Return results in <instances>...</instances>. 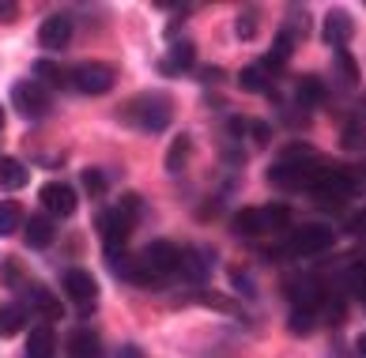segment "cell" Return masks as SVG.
I'll return each mask as SVG.
<instances>
[{
  "label": "cell",
  "instance_id": "cell-1",
  "mask_svg": "<svg viewBox=\"0 0 366 358\" xmlns=\"http://www.w3.org/2000/svg\"><path fill=\"white\" fill-rule=\"evenodd\" d=\"M121 117H125L132 129H140V132H162L170 125V99H167V94H159V91L137 94L132 102H125Z\"/></svg>",
  "mask_w": 366,
  "mask_h": 358
},
{
  "label": "cell",
  "instance_id": "cell-2",
  "mask_svg": "<svg viewBox=\"0 0 366 358\" xmlns=\"http://www.w3.org/2000/svg\"><path fill=\"white\" fill-rule=\"evenodd\" d=\"M336 234L325 227V223H302L287 234V245L276 249V257H317L325 249H332Z\"/></svg>",
  "mask_w": 366,
  "mask_h": 358
},
{
  "label": "cell",
  "instance_id": "cell-3",
  "mask_svg": "<svg viewBox=\"0 0 366 358\" xmlns=\"http://www.w3.org/2000/svg\"><path fill=\"white\" fill-rule=\"evenodd\" d=\"M114 79H117V72H114V64H106V61H84L69 72V84L79 94H106L114 87Z\"/></svg>",
  "mask_w": 366,
  "mask_h": 358
},
{
  "label": "cell",
  "instance_id": "cell-4",
  "mask_svg": "<svg viewBox=\"0 0 366 358\" xmlns=\"http://www.w3.org/2000/svg\"><path fill=\"white\" fill-rule=\"evenodd\" d=\"M314 192V200L317 204H344V200H351L355 197V177H351L347 170H340V166H325V174L317 177V185L310 189Z\"/></svg>",
  "mask_w": 366,
  "mask_h": 358
},
{
  "label": "cell",
  "instance_id": "cell-5",
  "mask_svg": "<svg viewBox=\"0 0 366 358\" xmlns=\"http://www.w3.org/2000/svg\"><path fill=\"white\" fill-rule=\"evenodd\" d=\"M11 102H16V109L26 121H42L49 114V106H53L49 91L42 84H34V79H19V84L11 87Z\"/></svg>",
  "mask_w": 366,
  "mask_h": 358
},
{
  "label": "cell",
  "instance_id": "cell-6",
  "mask_svg": "<svg viewBox=\"0 0 366 358\" xmlns=\"http://www.w3.org/2000/svg\"><path fill=\"white\" fill-rule=\"evenodd\" d=\"M140 260H144V268L152 272L155 279H167V275L182 272V249L174 242H167V238H159V242L147 245V249L140 253Z\"/></svg>",
  "mask_w": 366,
  "mask_h": 358
},
{
  "label": "cell",
  "instance_id": "cell-7",
  "mask_svg": "<svg viewBox=\"0 0 366 358\" xmlns=\"http://www.w3.org/2000/svg\"><path fill=\"white\" fill-rule=\"evenodd\" d=\"M99 234H102L106 253H121V249H125V242H129V234H132V223L117 208H110V212L99 215Z\"/></svg>",
  "mask_w": 366,
  "mask_h": 358
},
{
  "label": "cell",
  "instance_id": "cell-8",
  "mask_svg": "<svg viewBox=\"0 0 366 358\" xmlns=\"http://www.w3.org/2000/svg\"><path fill=\"white\" fill-rule=\"evenodd\" d=\"M64 294H69L79 309H91L94 302H99V283H94V275H87L84 268H72L64 272Z\"/></svg>",
  "mask_w": 366,
  "mask_h": 358
},
{
  "label": "cell",
  "instance_id": "cell-9",
  "mask_svg": "<svg viewBox=\"0 0 366 358\" xmlns=\"http://www.w3.org/2000/svg\"><path fill=\"white\" fill-rule=\"evenodd\" d=\"M69 38H72V19L64 16V11L46 16L42 26H38V46L49 49V53H61L64 46H69Z\"/></svg>",
  "mask_w": 366,
  "mask_h": 358
},
{
  "label": "cell",
  "instance_id": "cell-10",
  "mask_svg": "<svg viewBox=\"0 0 366 358\" xmlns=\"http://www.w3.org/2000/svg\"><path fill=\"white\" fill-rule=\"evenodd\" d=\"M38 197H42V208L49 215H57V219H69L76 212V192L64 185V182H46Z\"/></svg>",
  "mask_w": 366,
  "mask_h": 358
},
{
  "label": "cell",
  "instance_id": "cell-11",
  "mask_svg": "<svg viewBox=\"0 0 366 358\" xmlns=\"http://www.w3.org/2000/svg\"><path fill=\"white\" fill-rule=\"evenodd\" d=\"M351 34H355V19L347 16V11H329L325 16V26H321V38H325V46H336V49H344L351 42Z\"/></svg>",
  "mask_w": 366,
  "mask_h": 358
},
{
  "label": "cell",
  "instance_id": "cell-12",
  "mask_svg": "<svg viewBox=\"0 0 366 358\" xmlns=\"http://www.w3.org/2000/svg\"><path fill=\"white\" fill-rule=\"evenodd\" d=\"M230 227H234V234H242V238H257V234L272 230V227H268V212L264 208H242V212H234Z\"/></svg>",
  "mask_w": 366,
  "mask_h": 358
},
{
  "label": "cell",
  "instance_id": "cell-13",
  "mask_svg": "<svg viewBox=\"0 0 366 358\" xmlns=\"http://www.w3.org/2000/svg\"><path fill=\"white\" fill-rule=\"evenodd\" d=\"M64 351H69V358H102V339L91 328H76L64 343Z\"/></svg>",
  "mask_w": 366,
  "mask_h": 358
},
{
  "label": "cell",
  "instance_id": "cell-14",
  "mask_svg": "<svg viewBox=\"0 0 366 358\" xmlns=\"http://www.w3.org/2000/svg\"><path fill=\"white\" fill-rule=\"evenodd\" d=\"M23 234H26V245H31V249H46V245L57 238V227H53L49 215H31Z\"/></svg>",
  "mask_w": 366,
  "mask_h": 358
},
{
  "label": "cell",
  "instance_id": "cell-15",
  "mask_svg": "<svg viewBox=\"0 0 366 358\" xmlns=\"http://www.w3.org/2000/svg\"><path fill=\"white\" fill-rule=\"evenodd\" d=\"M57 351V336H53L49 324H38L31 328V336H26V358H53Z\"/></svg>",
  "mask_w": 366,
  "mask_h": 358
},
{
  "label": "cell",
  "instance_id": "cell-16",
  "mask_svg": "<svg viewBox=\"0 0 366 358\" xmlns=\"http://www.w3.org/2000/svg\"><path fill=\"white\" fill-rule=\"evenodd\" d=\"M182 272L193 283H204L212 275V253H204V249H182Z\"/></svg>",
  "mask_w": 366,
  "mask_h": 358
},
{
  "label": "cell",
  "instance_id": "cell-17",
  "mask_svg": "<svg viewBox=\"0 0 366 358\" xmlns=\"http://www.w3.org/2000/svg\"><path fill=\"white\" fill-rule=\"evenodd\" d=\"M291 49H295V34H291V31H280L276 42H272V49H268V57L261 61V68H264V72H276V68H283V64L291 61Z\"/></svg>",
  "mask_w": 366,
  "mask_h": 358
},
{
  "label": "cell",
  "instance_id": "cell-18",
  "mask_svg": "<svg viewBox=\"0 0 366 358\" xmlns=\"http://www.w3.org/2000/svg\"><path fill=\"white\" fill-rule=\"evenodd\" d=\"M238 87L249 91V94H268L272 91V72H264L261 64H249L238 72Z\"/></svg>",
  "mask_w": 366,
  "mask_h": 358
},
{
  "label": "cell",
  "instance_id": "cell-19",
  "mask_svg": "<svg viewBox=\"0 0 366 358\" xmlns=\"http://www.w3.org/2000/svg\"><path fill=\"white\" fill-rule=\"evenodd\" d=\"M31 72H34V84H42L46 91H49V87H64V84H69V72H64L57 61H34Z\"/></svg>",
  "mask_w": 366,
  "mask_h": 358
},
{
  "label": "cell",
  "instance_id": "cell-20",
  "mask_svg": "<svg viewBox=\"0 0 366 358\" xmlns=\"http://www.w3.org/2000/svg\"><path fill=\"white\" fill-rule=\"evenodd\" d=\"M295 99L302 102V106H321L325 99H329V91H325V84L317 76H302L295 84Z\"/></svg>",
  "mask_w": 366,
  "mask_h": 358
},
{
  "label": "cell",
  "instance_id": "cell-21",
  "mask_svg": "<svg viewBox=\"0 0 366 358\" xmlns=\"http://www.w3.org/2000/svg\"><path fill=\"white\" fill-rule=\"evenodd\" d=\"M193 57H197V46L193 42H174L170 46V57L162 61L159 68H162V72H185V68L193 64Z\"/></svg>",
  "mask_w": 366,
  "mask_h": 358
},
{
  "label": "cell",
  "instance_id": "cell-22",
  "mask_svg": "<svg viewBox=\"0 0 366 358\" xmlns=\"http://www.w3.org/2000/svg\"><path fill=\"white\" fill-rule=\"evenodd\" d=\"M23 324H26V309L23 306H0V339L23 332Z\"/></svg>",
  "mask_w": 366,
  "mask_h": 358
},
{
  "label": "cell",
  "instance_id": "cell-23",
  "mask_svg": "<svg viewBox=\"0 0 366 358\" xmlns=\"http://www.w3.org/2000/svg\"><path fill=\"white\" fill-rule=\"evenodd\" d=\"M287 328H291L295 336H310V332L317 328V309H314V306H295Z\"/></svg>",
  "mask_w": 366,
  "mask_h": 358
},
{
  "label": "cell",
  "instance_id": "cell-24",
  "mask_svg": "<svg viewBox=\"0 0 366 358\" xmlns=\"http://www.w3.org/2000/svg\"><path fill=\"white\" fill-rule=\"evenodd\" d=\"M23 223V208L16 200H0V238H11Z\"/></svg>",
  "mask_w": 366,
  "mask_h": 358
},
{
  "label": "cell",
  "instance_id": "cell-25",
  "mask_svg": "<svg viewBox=\"0 0 366 358\" xmlns=\"http://www.w3.org/2000/svg\"><path fill=\"white\" fill-rule=\"evenodd\" d=\"M26 298L34 302V309H42V317H49V321H61V302L53 298L46 287H31V291H26Z\"/></svg>",
  "mask_w": 366,
  "mask_h": 358
},
{
  "label": "cell",
  "instance_id": "cell-26",
  "mask_svg": "<svg viewBox=\"0 0 366 358\" xmlns=\"http://www.w3.org/2000/svg\"><path fill=\"white\" fill-rule=\"evenodd\" d=\"M0 185L4 189H23L26 185V166L19 159H0Z\"/></svg>",
  "mask_w": 366,
  "mask_h": 358
},
{
  "label": "cell",
  "instance_id": "cell-27",
  "mask_svg": "<svg viewBox=\"0 0 366 358\" xmlns=\"http://www.w3.org/2000/svg\"><path fill=\"white\" fill-rule=\"evenodd\" d=\"M189 151H193V140L182 132L178 140L170 144V151H167V170L170 174H178V170H185V159H189Z\"/></svg>",
  "mask_w": 366,
  "mask_h": 358
},
{
  "label": "cell",
  "instance_id": "cell-28",
  "mask_svg": "<svg viewBox=\"0 0 366 358\" xmlns=\"http://www.w3.org/2000/svg\"><path fill=\"white\" fill-rule=\"evenodd\" d=\"M340 147L344 151H366V125L362 121H347L340 129Z\"/></svg>",
  "mask_w": 366,
  "mask_h": 358
},
{
  "label": "cell",
  "instance_id": "cell-29",
  "mask_svg": "<svg viewBox=\"0 0 366 358\" xmlns=\"http://www.w3.org/2000/svg\"><path fill=\"white\" fill-rule=\"evenodd\" d=\"M347 287L355 291L359 302H366V260H355V264H351V272H347Z\"/></svg>",
  "mask_w": 366,
  "mask_h": 358
},
{
  "label": "cell",
  "instance_id": "cell-30",
  "mask_svg": "<svg viewBox=\"0 0 366 358\" xmlns=\"http://www.w3.org/2000/svg\"><path fill=\"white\" fill-rule=\"evenodd\" d=\"M117 212L125 215V219H129L132 227H137V219L144 215V200L137 197V192H129V197H121V200H117Z\"/></svg>",
  "mask_w": 366,
  "mask_h": 358
},
{
  "label": "cell",
  "instance_id": "cell-31",
  "mask_svg": "<svg viewBox=\"0 0 366 358\" xmlns=\"http://www.w3.org/2000/svg\"><path fill=\"white\" fill-rule=\"evenodd\" d=\"M234 34L242 38V42H249V38L257 34V11H253V8H246V11L238 16V23H234Z\"/></svg>",
  "mask_w": 366,
  "mask_h": 358
},
{
  "label": "cell",
  "instance_id": "cell-32",
  "mask_svg": "<svg viewBox=\"0 0 366 358\" xmlns=\"http://www.w3.org/2000/svg\"><path fill=\"white\" fill-rule=\"evenodd\" d=\"M84 189L91 192V197H106L110 182H106V174H102V170H84Z\"/></svg>",
  "mask_w": 366,
  "mask_h": 358
},
{
  "label": "cell",
  "instance_id": "cell-33",
  "mask_svg": "<svg viewBox=\"0 0 366 358\" xmlns=\"http://www.w3.org/2000/svg\"><path fill=\"white\" fill-rule=\"evenodd\" d=\"M336 64H340V72H344L347 84H355V79H359V68H355V61H351L347 49H336Z\"/></svg>",
  "mask_w": 366,
  "mask_h": 358
},
{
  "label": "cell",
  "instance_id": "cell-34",
  "mask_svg": "<svg viewBox=\"0 0 366 358\" xmlns=\"http://www.w3.org/2000/svg\"><path fill=\"white\" fill-rule=\"evenodd\" d=\"M249 132H253V140H257V144H268V136H272L264 121H249Z\"/></svg>",
  "mask_w": 366,
  "mask_h": 358
},
{
  "label": "cell",
  "instance_id": "cell-35",
  "mask_svg": "<svg viewBox=\"0 0 366 358\" xmlns=\"http://www.w3.org/2000/svg\"><path fill=\"white\" fill-rule=\"evenodd\" d=\"M4 283L8 287L19 283V268H16V260H11V257H4Z\"/></svg>",
  "mask_w": 366,
  "mask_h": 358
},
{
  "label": "cell",
  "instance_id": "cell-36",
  "mask_svg": "<svg viewBox=\"0 0 366 358\" xmlns=\"http://www.w3.org/2000/svg\"><path fill=\"white\" fill-rule=\"evenodd\" d=\"M16 16H19V8L11 4V0H0V23H11Z\"/></svg>",
  "mask_w": 366,
  "mask_h": 358
},
{
  "label": "cell",
  "instance_id": "cell-37",
  "mask_svg": "<svg viewBox=\"0 0 366 358\" xmlns=\"http://www.w3.org/2000/svg\"><path fill=\"white\" fill-rule=\"evenodd\" d=\"M117 358H144V351L137 347V343H125V347L117 351Z\"/></svg>",
  "mask_w": 366,
  "mask_h": 358
},
{
  "label": "cell",
  "instance_id": "cell-38",
  "mask_svg": "<svg viewBox=\"0 0 366 358\" xmlns=\"http://www.w3.org/2000/svg\"><path fill=\"white\" fill-rule=\"evenodd\" d=\"M355 351H359V358H366V336H359V339H355Z\"/></svg>",
  "mask_w": 366,
  "mask_h": 358
},
{
  "label": "cell",
  "instance_id": "cell-39",
  "mask_svg": "<svg viewBox=\"0 0 366 358\" xmlns=\"http://www.w3.org/2000/svg\"><path fill=\"white\" fill-rule=\"evenodd\" d=\"M0 129H4V106H0Z\"/></svg>",
  "mask_w": 366,
  "mask_h": 358
}]
</instances>
